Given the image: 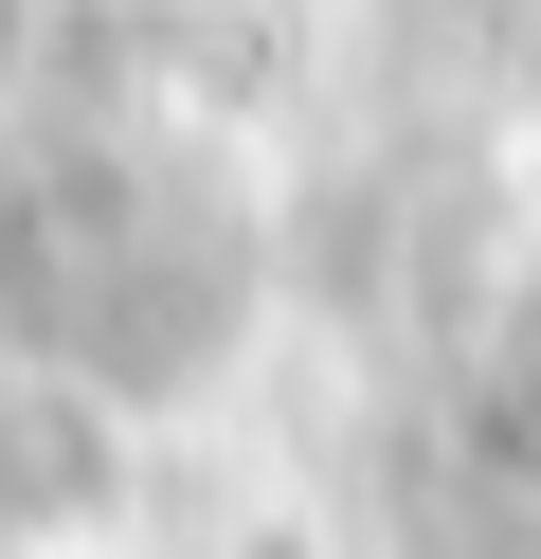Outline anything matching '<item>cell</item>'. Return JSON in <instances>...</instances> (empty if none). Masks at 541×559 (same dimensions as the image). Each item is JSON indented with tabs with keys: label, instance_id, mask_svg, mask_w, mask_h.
<instances>
[{
	"label": "cell",
	"instance_id": "1",
	"mask_svg": "<svg viewBox=\"0 0 541 559\" xmlns=\"http://www.w3.org/2000/svg\"><path fill=\"white\" fill-rule=\"evenodd\" d=\"M469 397H487L505 451H541V217L487 253V307H469Z\"/></svg>",
	"mask_w": 541,
	"mask_h": 559
},
{
	"label": "cell",
	"instance_id": "2",
	"mask_svg": "<svg viewBox=\"0 0 541 559\" xmlns=\"http://www.w3.org/2000/svg\"><path fill=\"white\" fill-rule=\"evenodd\" d=\"M19 73H36V0H0V109H19Z\"/></svg>",
	"mask_w": 541,
	"mask_h": 559
}]
</instances>
